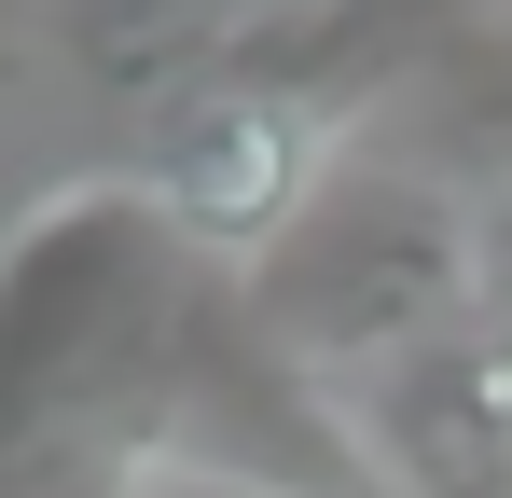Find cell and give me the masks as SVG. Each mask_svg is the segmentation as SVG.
Listing matches in <instances>:
<instances>
[{"label":"cell","mask_w":512,"mask_h":498,"mask_svg":"<svg viewBox=\"0 0 512 498\" xmlns=\"http://www.w3.org/2000/svg\"><path fill=\"white\" fill-rule=\"evenodd\" d=\"M208 263L167 236V208L97 166L56 180L0 236V498H125L139 415L194 319Z\"/></svg>","instance_id":"cell-1"},{"label":"cell","mask_w":512,"mask_h":498,"mask_svg":"<svg viewBox=\"0 0 512 498\" xmlns=\"http://www.w3.org/2000/svg\"><path fill=\"white\" fill-rule=\"evenodd\" d=\"M236 291H250V319L346 402V388L402 374L416 346L485 319V222H471L429 166L346 153L333 180L305 194V222L263 249Z\"/></svg>","instance_id":"cell-2"},{"label":"cell","mask_w":512,"mask_h":498,"mask_svg":"<svg viewBox=\"0 0 512 498\" xmlns=\"http://www.w3.org/2000/svg\"><path fill=\"white\" fill-rule=\"evenodd\" d=\"M346 111H319L305 83L250 70V56H222L208 83H180V97H153V139H139V194L167 208V236L208 263V277H250L263 249L305 222V194L346 166Z\"/></svg>","instance_id":"cell-3"},{"label":"cell","mask_w":512,"mask_h":498,"mask_svg":"<svg viewBox=\"0 0 512 498\" xmlns=\"http://www.w3.org/2000/svg\"><path fill=\"white\" fill-rule=\"evenodd\" d=\"M346 415H360L388 498H512V319L485 305L471 332L416 346L402 374L346 388Z\"/></svg>","instance_id":"cell-4"},{"label":"cell","mask_w":512,"mask_h":498,"mask_svg":"<svg viewBox=\"0 0 512 498\" xmlns=\"http://www.w3.org/2000/svg\"><path fill=\"white\" fill-rule=\"evenodd\" d=\"M485 236H512V194H499V208H485ZM499 319H512V291H499Z\"/></svg>","instance_id":"cell-5"}]
</instances>
